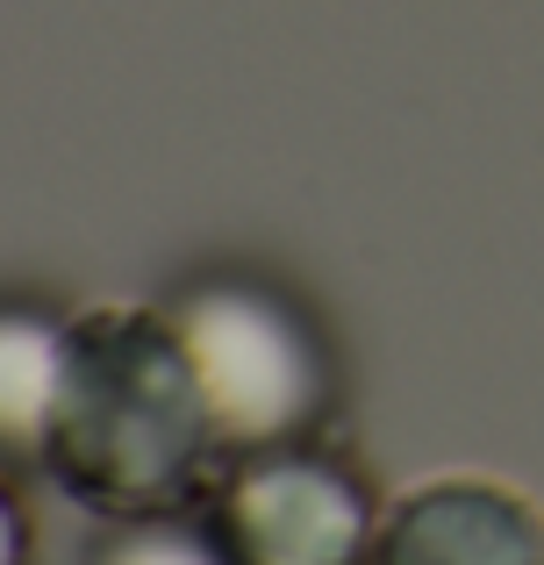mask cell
<instances>
[{
    "label": "cell",
    "instance_id": "7",
    "mask_svg": "<svg viewBox=\"0 0 544 565\" xmlns=\"http://www.w3.org/2000/svg\"><path fill=\"white\" fill-rule=\"evenodd\" d=\"M29 509H22V494L8 487V472H0V565H29Z\"/></svg>",
    "mask_w": 544,
    "mask_h": 565
},
{
    "label": "cell",
    "instance_id": "2",
    "mask_svg": "<svg viewBox=\"0 0 544 565\" xmlns=\"http://www.w3.org/2000/svg\"><path fill=\"white\" fill-rule=\"evenodd\" d=\"M166 322L201 380L223 458L308 444L337 408V359L316 316L266 273H194L166 294Z\"/></svg>",
    "mask_w": 544,
    "mask_h": 565
},
{
    "label": "cell",
    "instance_id": "1",
    "mask_svg": "<svg viewBox=\"0 0 544 565\" xmlns=\"http://www.w3.org/2000/svg\"><path fill=\"white\" fill-rule=\"evenodd\" d=\"M223 458L201 380L166 308L100 301L72 322V380L51 437V472L94 515L186 509Z\"/></svg>",
    "mask_w": 544,
    "mask_h": 565
},
{
    "label": "cell",
    "instance_id": "4",
    "mask_svg": "<svg viewBox=\"0 0 544 565\" xmlns=\"http://www.w3.org/2000/svg\"><path fill=\"white\" fill-rule=\"evenodd\" d=\"M365 565H544V509L494 472H437L380 509Z\"/></svg>",
    "mask_w": 544,
    "mask_h": 565
},
{
    "label": "cell",
    "instance_id": "5",
    "mask_svg": "<svg viewBox=\"0 0 544 565\" xmlns=\"http://www.w3.org/2000/svg\"><path fill=\"white\" fill-rule=\"evenodd\" d=\"M72 322L51 301L0 294V472H51V437L72 380Z\"/></svg>",
    "mask_w": 544,
    "mask_h": 565
},
{
    "label": "cell",
    "instance_id": "3",
    "mask_svg": "<svg viewBox=\"0 0 544 565\" xmlns=\"http://www.w3.org/2000/svg\"><path fill=\"white\" fill-rule=\"evenodd\" d=\"M209 523L237 565H365L380 501L316 437L244 451L209 487Z\"/></svg>",
    "mask_w": 544,
    "mask_h": 565
},
{
    "label": "cell",
    "instance_id": "6",
    "mask_svg": "<svg viewBox=\"0 0 544 565\" xmlns=\"http://www.w3.org/2000/svg\"><path fill=\"white\" fill-rule=\"evenodd\" d=\"M86 565H237V558L215 537V523L186 509H151V515H100Z\"/></svg>",
    "mask_w": 544,
    "mask_h": 565
}]
</instances>
